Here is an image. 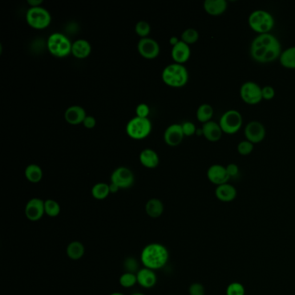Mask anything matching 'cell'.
<instances>
[{
	"mask_svg": "<svg viewBox=\"0 0 295 295\" xmlns=\"http://www.w3.org/2000/svg\"><path fill=\"white\" fill-rule=\"evenodd\" d=\"M279 41L270 33L260 34L251 43L250 55L255 61L268 62L280 55Z\"/></svg>",
	"mask_w": 295,
	"mask_h": 295,
	"instance_id": "obj_1",
	"label": "cell"
},
{
	"mask_svg": "<svg viewBox=\"0 0 295 295\" xmlns=\"http://www.w3.org/2000/svg\"><path fill=\"white\" fill-rule=\"evenodd\" d=\"M168 260V249L160 243H150L142 249L140 254V261L143 266L154 271L165 267Z\"/></svg>",
	"mask_w": 295,
	"mask_h": 295,
	"instance_id": "obj_2",
	"label": "cell"
},
{
	"mask_svg": "<svg viewBox=\"0 0 295 295\" xmlns=\"http://www.w3.org/2000/svg\"><path fill=\"white\" fill-rule=\"evenodd\" d=\"M189 74L186 67L181 63L167 65L162 72V79L167 85L171 87H182L188 81Z\"/></svg>",
	"mask_w": 295,
	"mask_h": 295,
	"instance_id": "obj_3",
	"label": "cell"
},
{
	"mask_svg": "<svg viewBox=\"0 0 295 295\" xmlns=\"http://www.w3.org/2000/svg\"><path fill=\"white\" fill-rule=\"evenodd\" d=\"M248 24L255 31L263 34L268 33L274 27L275 19L271 13L265 10H255L248 16Z\"/></svg>",
	"mask_w": 295,
	"mask_h": 295,
	"instance_id": "obj_4",
	"label": "cell"
},
{
	"mask_svg": "<svg viewBox=\"0 0 295 295\" xmlns=\"http://www.w3.org/2000/svg\"><path fill=\"white\" fill-rule=\"evenodd\" d=\"M126 133L130 137L135 140H141L147 137L152 130V122L148 118H132L125 126Z\"/></svg>",
	"mask_w": 295,
	"mask_h": 295,
	"instance_id": "obj_5",
	"label": "cell"
},
{
	"mask_svg": "<svg viewBox=\"0 0 295 295\" xmlns=\"http://www.w3.org/2000/svg\"><path fill=\"white\" fill-rule=\"evenodd\" d=\"M26 21L33 28L44 29L51 22V15L49 11L42 6H34L28 9Z\"/></svg>",
	"mask_w": 295,
	"mask_h": 295,
	"instance_id": "obj_6",
	"label": "cell"
},
{
	"mask_svg": "<svg viewBox=\"0 0 295 295\" xmlns=\"http://www.w3.org/2000/svg\"><path fill=\"white\" fill-rule=\"evenodd\" d=\"M219 125L222 132L226 134H235L243 125V116L237 110H228L220 119Z\"/></svg>",
	"mask_w": 295,
	"mask_h": 295,
	"instance_id": "obj_7",
	"label": "cell"
},
{
	"mask_svg": "<svg viewBox=\"0 0 295 295\" xmlns=\"http://www.w3.org/2000/svg\"><path fill=\"white\" fill-rule=\"evenodd\" d=\"M263 88H261L255 81L244 82L241 89L240 94L243 101L248 104H256L263 100Z\"/></svg>",
	"mask_w": 295,
	"mask_h": 295,
	"instance_id": "obj_8",
	"label": "cell"
},
{
	"mask_svg": "<svg viewBox=\"0 0 295 295\" xmlns=\"http://www.w3.org/2000/svg\"><path fill=\"white\" fill-rule=\"evenodd\" d=\"M110 180L111 183L116 185L120 189H127L134 185V173L129 168L125 166H120L112 172Z\"/></svg>",
	"mask_w": 295,
	"mask_h": 295,
	"instance_id": "obj_9",
	"label": "cell"
},
{
	"mask_svg": "<svg viewBox=\"0 0 295 295\" xmlns=\"http://www.w3.org/2000/svg\"><path fill=\"white\" fill-rule=\"evenodd\" d=\"M25 214L31 222L39 221L45 214V201L38 198L30 199L25 205Z\"/></svg>",
	"mask_w": 295,
	"mask_h": 295,
	"instance_id": "obj_10",
	"label": "cell"
},
{
	"mask_svg": "<svg viewBox=\"0 0 295 295\" xmlns=\"http://www.w3.org/2000/svg\"><path fill=\"white\" fill-rule=\"evenodd\" d=\"M138 50L142 57L153 59L158 57L160 47L157 41L150 37H143L138 43Z\"/></svg>",
	"mask_w": 295,
	"mask_h": 295,
	"instance_id": "obj_11",
	"label": "cell"
},
{
	"mask_svg": "<svg viewBox=\"0 0 295 295\" xmlns=\"http://www.w3.org/2000/svg\"><path fill=\"white\" fill-rule=\"evenodd\" d=\"M244 134L248 140L252 143H258L265 138L266 129L263 123L257 121H252L248 122L245 126Z\"/></svg>",
	"mask_w": 295,
	"mask_h": 295,
	"instance_id": "obj_12",
	"label": "cell"
},
{
	"mask_svg": "<svg viewBox=\"0 0 295 295\" xmlns=\"http://www.w3.org/2000/svg\"><path fill=\"white\" fill-rule=\"evenodd\" d=\"M207 177L210 182L213 183L217 186L226 184L231 178L227 171L226 167L219 164H215L209 167V169L207 171Z\"/></svg>",
	"mask_w": 295,
	"mask_h": 295,
	"instance_id": "obj_13",
	"label": "cell"
},
{
	"mask_svg": "<svg viewBox=\"0 0 295 295\" xmlns=\"http://www.w3.org/2000/svg\"><path fill=\"white\" fill-rule=\"evenodd\" d=\"M184 132H183L181 124L174 123L169 125L164 133V139L166 144L171 146H176L182 142L184 139Z\"/></svg>",
	"mask_w": 295,
	"mask_h": 295,
	"instance_id": "obj_14",
	"label": "cell"
},
{
	"mask_svg": "<svg viewBox=\"0 0 295 295\" xmlns=\"http://www.w3.org/2000/svg\"><path fill=\"white\" fill-rule=\"evenodd\" d=\"M137 281L138 284L140 287L149 289L156 285L158 278L157 275L155 273V271L153 269H150L147 267H143L138 271L137 274Z\"/></svg>",
	"mask_w": 295,
	"mask_h": 295,
	"instance_id": "obj_15",
	"label": "cell"
},
{
	"mask_svg": "<svg viewBox=\"0 0 295 295\" xmlns=\"http://www.w3.org/2000/svg\"><path fill=\"white\" fill-rule=\"evenodd\" d=\"M65 119L69 124L77 125L83 122L87 116L86 111L82 107L78 105H73L69 107L65 111Z\"/></svg>",
	"mask_w": 295,
	"mask_h": 295,
	"instance_id": "obj_16",
	"label": "cell"
},
{
	"mask_svg": "<svg viewBox=\"0 0 295 295\" xmlns=\"http://www.w3.org/2000/svg\"><path fill=\"white\" fill-rule=\"evenodd\" d=\"M215 195L220 201L229 202L233 201L234 198H236L237 191L234 186L226 183V184L217 186L215 190Z\"/></svg>",
	"mask_w": 295,
	"mask_h": 295,
	"instance_id": "obj_17",
	"label": "cell"
},
{
	"mask_svg": "<svg viewBox=\"0 0 295 295\" xmlns=\"http://www.w3.org/2000/svg\"><path fill=\"white\" fill-rule=\"evenodd\" d=\"M190 56V49L189 45L184 41L180 40L177 45H174L171 49V57L174 61L181 63L187 61Z\"/></svg>",
	"mask_w": 295,
	"mask_h": 295,
	"instance_id": "obj_18",
	"label": "cell"
},
{
	"mask_svg": "<svg viewBox=\"0 0 295 295\" xmlns=\"http://www.w3.org/2000/svg\"><path fill=\"white\" fill-rule=\"evenodd\" d=\"M202 133L210 141H217L222 137V130L218 123L213 121L203 123Z\"/></svg>",
	"mask_w": 295,
	"mask_h": 295,
	"instance_id": "obj_19",
	"label": "cell"
},
{
	"mask_svg": "<svg viewBox=\"0 0 295 295\" xmlns=\"http://www.w3.org/2000/svg\"><path fill=\"white\" fill-rule=\"evenodd\" d=\"M92 47L89 41L86 39H77L72 45L71 53L77 58H85L91 53Z\"/></svg>",
	"mask_w": 295,
	"mask_h": 295,
	"instance_id": "obj_20",
	"label": "cell"
},
{
	"mask_svg": "<svg viewBox=\"0 0 295 295\" xmlns=\"http://www.w3.org/2000/svg\"><path fill=\"white\" fill-rule=\"evenodd\" d=\"M140 160L142 165L147 168H155L159 163V157L154 150L146 148L142 150L140 154Z\"/></svg>",
	"mask_w": 295,
	"mask_h": 295,
	"instance_id": "obj_21",
	"label": "cell"
},
{
	"mask_svg": "<svg viewBox=\"0 0 295 295\" xmlns=\"http://www.w3.org/2000/svg\"><path fill=\"white\" fill-rule=\"evenodd\" d=\"M228 3L226 0H205L203 7L210 15H220L226 11Z\"/></svg>",
	"mask_w": 295,
	"mask_h": 295,
	"instance_id": "obj_22",
	"label": "cell"
},
{
	"mask_svg": "<svg viewBox=\"0 0 295 295\" xmlns=\"http://www.w3.org/2000/svg\"><path fill=\"white\" fill-rule=\"evenodd\" d=\"M146 212L151 218H158L164 212V204L158 198H151L146 203Z\"/></svg>",
	"mask_w": 295,
	"mask_h": 295,
	"instance_id": "obj_23",
	"label": "cell"
},
{
	"mask_svg": "<svg viewBox=\"0 0 295 295\" xmlns=\"http://www.w3.org/2000/svg\"><path fill=\"white\" fill-rule=\"evenodd\" d=\"M66 254L70 260L78 261L82 258L85 254V247L81 242L74 241L67 246Z\"/></svg>",
	"mask_w": 295,
	"mask_h": 295,
	"instance_id": "obj_24",
	"label": "cell"
},
{
	"mask_svg": "<svg viewBox=\"0 0 295 295\" xmlns=\"http://www.w3.org/2000/svg\"><path fill=\"white\" fill-rule=\"evenodd\" d=\"M25 174V178L31 183L40 182L43 178V170L37 164H31L26 166Z\"/></svg>",
	"mask_w": 295,
	"mask_h": 295,
	"instance_id": "obj_25",
	"label": "cell"
},
{
	"mask_svg": "<svg viewBox=\"0 0 295 295\" xmlns=\"http://www.w3.org/2000/svg\"><path fill=\"white\" fill-rule=\"evenodd\" d=\"M279 62L286 68L295 69V46L285 49L279 56Z\"/></svg>",
	"mask_w": 295,
	"mask_h": 295,
	"instance_id": "obj_26",
	"label": "cell"
},
{
	"mask_svg": "<svg viewBox=\"0 0 295 295\" xmlns=\"http://www.w3.org/2000/svg\"><path fill=\"white\" fill-rule=\"evenodd\" d=\"M92 196L97 200H103L110 194L109 185L106 183H97L92 187Z\"/></svg>",
	"mask_w": 295,
	"mask_h": 295,
	"instance_id": "obj_27",
	"label": "cell"
},
{
	"mask_svg": "<svg viewBox=\"0 0 295 295\" xmlns=\"http://www.w3.org/2000/svg\"><path fill=\"white\" fill-rule=\"evenodd\" d=\"M214 110L213 108L207 103H203L198 107L197 110V117L199 122L205 123L207 122H210V119L213 116Z\"/></svg>",
	"mask_w": 295,
	"mask_h": 295,
	"instance_id": "obj_28",
	"label": "cell"
},
{
	"mask_svg": "<svg viewBox=\"0 0 295 295\" xmlns=\"http://www.w3.org/2000/svg\"><path fill=\"white\" fill-rule=\"evenodd\" d=\"M66 37L63 34L59 32L52 33L49 38H48V49L51 54L57 57L58 52V45L61 43L62 41Z\"/></svg>",
	"mask_w": 295,
	"mask_h": 295,
	"instance_id": "obj_29",
	"label": "cell"
},
{
	"mask_svg": "<svg viewBox=\"0 0 295 295\" xmlns=\"http://www.w3.org/2000/svg\"><path fill=\"white\" fill-rule=\"evenodd\" d=\"M45 214L49 217H57L61 212V206L56 200L47 199L45 201Z\"/></svg>",
	"mask_w": 295,
	"mask_h": 295,
	"instance_id": "obj_30",
	"label": "cell"
},
{
	"mask_svg": "<svg viewBox=\"0 0 295 295\" xmlns=\"http://www.w3.org/2000/svg\"><path fill=\"white\" fill-rule=\"evenodd\" d=\"M119 282L122 287H125V288L134 287V285L138 283L137 275L136 274L125 272L123 275H121Z\"/></svg>",
	"mask_w": 295,
	"mask_h": 295,
	"instance_id": "obj_31",
	"label": "cell"
},
{
	"mask_svg": "<svg viewBox=\"0 0 295 295\" xmlns=\"http://www.w3.org/2000/svg\"><path fill=\"white\" fill-rule=\"evenodd\" d=\"M199 38V33L194 28H188L183 31L181 39L187 45L194 44Z\"/></svg>",
	"mask_w": 295,
	"mask_h": 295,
	"instance_id": "obj_32",
	"label": "cell"
},
{
	"mask_svg": "<svg viewBox=\"0 0 295 295\" xmlns=\"http://www.w3.org/2000/svg\"><path fill=\"white\" fill-rule=\"evenodd\" d=\"M245 287L240 282H232L227 287V295H245Z\"/></svg>",
	"mask_w": 295,
	"mask_h": 295,
	"instance_id": "obj_33",
	"label": "cell"
},
{
	"mask_svg": "<svg viewBox=\"0 0 295 295\" xmlns=\"http://www.w3.org/2000/svg\"><path fill=\"white\" fill-rule=\"evenodd\" d=\"M135 31L139 36L142 37V38L147 37V35L151 31V26L146 21H139L135 25Z\"/></svg>",
	"mask_w": 295,
	"mask_h": 295,
	"instance_id": "obj_34",
	"label": "cell"
},
{
	"mask_svg": "<svg viewBox=\"0 0 295 295\" xmlns=\"http://www.w3.org/2000/svg\"><path fill=\"white\" fill-rule=\"evenodd\" d=\"M124 268L127 273L137 274L139 269V263L136 259L134 257H128L124 261Z\"/></svg>",
	"mask_w": 295,
	"mask_h": 295,
	"instance_id": "obj_35",
	"label": "cell"
},
{
	"mask_svg": "<svg viewBox=\"0 0 295 295\" xmlns=\"http://www.w3.org/2000/svg\"><path fill=\"white\" fill-rule=\"evenodd\" d=\"M253 149H254V143L248 140L240 142L237 146V151L239 154L242 155H248L250 154Z\"/></svg>",
	"mask_w": 295,
	"mask_h": 295,
	"instance_id": "obj_36",
	"label": "cell"
},
{
	"mask_svg": "<svg viewBox=\"0 0 295 295\" xmlns=\"http://www.w3.org/2000/svg\"><path fill=\"white\" fill-rule=\"evenodd\" d=\"M190 295H205V288L201 283H192L189 287Z\"/></svg>",
	"mask_w": 295,
	"mask_h": 295,
	"instance_id": "obj_37",
	"label": "cell"
},
{
	"mask_svg": "<svg viewBox=\"0 0 295 295\" xmlns=\"http://www.w3.org/2000/svg\"><path fill=\"white\" fill-rule=\"evenodd\" d=\"M150 113L149 107L146 103H140L136 108V114L139 117L147 118Z\"/></svg>",
	"mask_w": 295,
	"mask_h": 295,
	"instance_id": "obj_38",
	"label": "cell"
},
{
	"mask_svg": "<svg viewBox=\"0 0 295 295\" xmlns=\"http://www.w3.org/2000/svg\"><path fill=\"white\" fill-rule=\"evenodd\" d=\"M181 125H182L184 134L186 136H190V135L195 134L196 125H194V123L190 122H186L181 124Z\"/></svg>",
	"mask_w": 295,
	"mask_h": 295,
	"instance_id": "obj_39",
	"label": "cell"
},
{
	"mask_svg": "<svg viewBox=\"0 0 295 295\" xmlns=\"http://www.w3.org/2000/svg\"><path fill=\"white\" fill-rule=\"evenodd\" d=\"M262 92H263V98L265 100H271L275 97V90L272 86L263 87Z\"/></svg>",
	"mask_w": 295,
	"mask_h": 295,
	"instance_id": "obj_40",
	"label": "cell"
},
{
	"mask_svg": "<svg viewBox=\"0 0 295 295\" xmlns=\"http://www.w3.org/2000/svg\"><path fill=\"white\" fill-rule=\"evenodd\" d=\"M226 169L227 171H228V173H229L231 178H233V177H235V176L238 175V166H237L236 164H234V163L229 164V165L226 166Z\"/></svg>",
	"mask_w": 295,
	"mask_h": 295,
	"instance_id": "obj_41",
	"label": "cell"
},
{
	"mask_svg": "<svg viewBox=\"0 0 295 295\" xmlns=\"http://www.w3.org/2000/svg\"><path fill=\"white\" fill-rule=\"evenodd\" d=\"M82 123L87 128H93L96 125V120L92 115H87Z\"/></svg>",
	"mask_w": 295,
	"mask_h": 295,
	"instance_id": "obj_42",
	"label": "cell"
},
{
	"mask_svg": "<svg viewBox=\"0 0 295 295\" xmlns=\"http://www.w3.org/2000/svg\"><path fill=\"white\" fill-rule=\"evenodd\" d=\"M27 2L30 5H31V7H34V6H40V4L43 3V0H28Z\"/></svg>",
	"mask_w": 295,
	"mask_h": 295,
	"instance_id": "obj_43",
	"label": "cell"
},
{
	"mask_svg": "<svg viewBox=\"0 0 295 295\" xmlns=\"http://www.w3.org/2000/svg\"><path fill=\"white\" fill-rule=\"evenodd\" d=\"M110 193H116L118 190H120V188L116 185H114L113 183H111L109 185Z\"/></svg>",
	"mask_w": 295,
	"mask_h": 295,
	"instance_id": "obj_44",
	"label": "cell"
},
{
	"mask_svg": "<svg viewBox=\"0 0 295 295\" xmlns=\"http://www.w3.org/2000/svg\"><path fill=\"white\" fill-rule=\"evenodd\" d=\"M179 41L180 40H178V38L177 37H171V45H177V44H178V42H179Z\"/></svg>",
	"mask_w": 295,
	"mask_h": 295,
	"instance_id": "obj_45",
	"label": "cell"
},
{
	"mask_svg": "<svg viewBox=\"0 0 295 295\" xmlns=\"http://www.w3.org/2000/svg\"><path fill=\"white\" fill-rule=\"evenodd\" d=\"M109 295H125L124 294H122V293H119V292H115V293H112V294H110Z\"/></svg>",
	"mask_w": 295,
	"mask_h": 295,
	"instance_id": "obj_46",
	"label": "cell"
},
{
	"mask_svg": "<svg viewBox=\"0 0 295 295\" xmlns=\"http://www.w3.org/2000/svg\"><path fill=\"white\" fill-rule=\"evenodd\" d=\"M144 295V294H142V293H134V294H133V295Z\"/></svg>",
	"mask_w": 295,
	"mask_h": 295,
	"instance_id": "obj_47",
	"label": "cell"
}]
</instances>
